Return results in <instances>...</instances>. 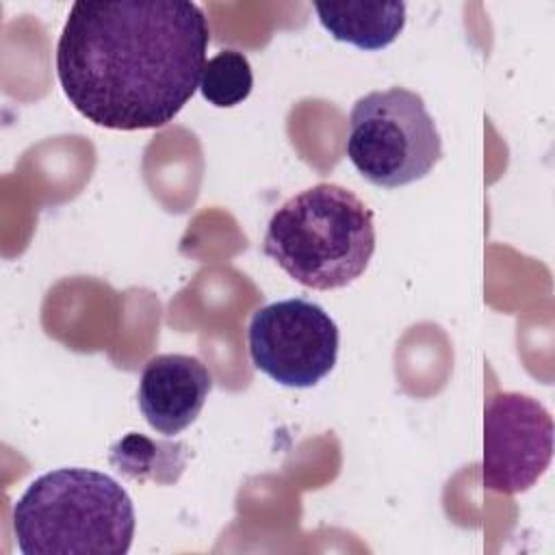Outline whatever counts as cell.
Returning <instances> with one entry per match:
<instances>
[{
    "label": "cell",
    "instance_id": "5b68a950",
    "mask_svg": "<svg viewBox=\"0 0 555 555\" xmlns=\"http://www.w3.org/2000/svg\"><path fill=\"white\" fill-rule=\"evenodd\" d=\"M338 343L334 319L319 304L301 297L258 308L247 327L254 366L288 388H312L330 375Z\"/></svg>",
    "mask_w": 555,
    "mask_h": 555
},
{
    "label": "cell",
    "instance_id": "ba28073f",
    "mask_svg": "<svg viewBox=\"0 0 555 555\" xmlns=\"http://www.w3.org/2000/svg\"><path fill=\"white\" fill-rule=\"evenodd\" d=\"M321 26L336 39L360 50H382L390 46L405 26V2L347 0L314 2Z\"/></svg>",
    "mask_w": 555,
    "mask_h": 555
},
{
    "label": "cell",
    "instance_id": "7a4b0ae2",
    "mask_svg": "<svg viewBox=\"0 0 555 555\" xmlns=\"http://www.w3.org/2000/svg\"><path fill=\"white\" fill-rule=\"evenodd\" d=\"M11 522L24 555H126L137 527L126 488L80 466L30 481L13 505Z\"/></svg>",
    "mask_w": 555,
    "mask_h": 555
},
{
    "label": "cell",
    "instance_id": "30bf717a",
    "mask_svg": "<svg viewBox=\"0 0 555 555\" xmlns=\"http://www.w3.org/2000/svg\"><path fill=\"white\" fill-rule=\"evenodd\" d=\"M254 87L249 59L238 50H221L206 61L199 78V93L219 108H230L247 100Z\"/></svg>",
    "mask_w": 555,
    "mask_h": 555
},
{
    "label": "cell",
    "instance_id": "8992f818",
    "mask_svg": "<svg viewBox=\"0 0 555 555\" xmlns=\"http://www.w3.org/2000/svg\"><path fill=\"white\" fill-rule=\"evenodd\" d=\"M553 457V416L533 397L503 390L483 410V486L518 494L538 483Z\"/></svg>",
    "mask_w": 555,
    "mask_h": 555
},
{
    "label": "cell",
    "instance_id": "9c48e42d",
    "mask_svg": "<svg viewBox=\"0 0 555 555\" xmlns=\"http://www.w3.org/2000/svg\"><path fill=\"white\" fill-rule=\"evenodd\" d=\"M189 460L184 442L154 440L143 434L130 431L111 444L108 462L128 479L176 483Z\"/></svg>",
    "mask_w": 555,
    "mask_h": 555
},
{
    "label": "cell",
    "instance_id": "52a82bcc",
    "mask_svg": "<svg viewBox=\"0 0 555 555\" xmlns=\"http://www.w3.org/2000/svg\"><path fill=\"white\" fill-rule=\"evenodd\" d=\"M210 388L212 375L199 358L158 353L141 371L137 401L152 429L176 436L199 416Z\"/></svg>",
    "mask_w": 555,
    "mask_h": 555
},
{
    "label": "cell",
    "instance_id": "277c9868",
    "mask_svg": "<svg viewBox=\"0 0 555 555\" xmlns=\"http://www.w3.org/2000/svg\"><path fill=\"white\" fill-rule=\"evenodd\" d=\"M345 150L364 180L397 189L438 165L442 139L425 100L405 87H390L356 100Z\"/></svg>",
    "mask_w": 555,
    "mask_h": 555
},
{
    "label": "cell",
    "instance_id": "6da1fadb",
    "mask_svg": "<svg viewBox=\"0 0 555 555\" xmlns=\"http://www.w3.org/2000/svg\"><path fill=\"white\" fill-rule=\"evenodd\" d=\"M208 41V17L189 0H78L56 43V78L95 126L160 128L199 89Z\"/></svg>",
    "mask_w": 555,
    "mask_h": 555
},
{
    "label": "cell",
    "instance_id": "3957f363",
    "mask_svg": "<svg viewBox=\"0 0 555 555\" xmlns=\"http://www.w3.org/2000/svg\"><path fill=\"white\" fill-rule=\"evenodd\" d=\"M262 254L306 288L349 286L375 254L373 212L349 189L319 182L271 215Z\"/></svg>",
    "mask_w": 555,
    "mask_h": 555
}]
</instances>
